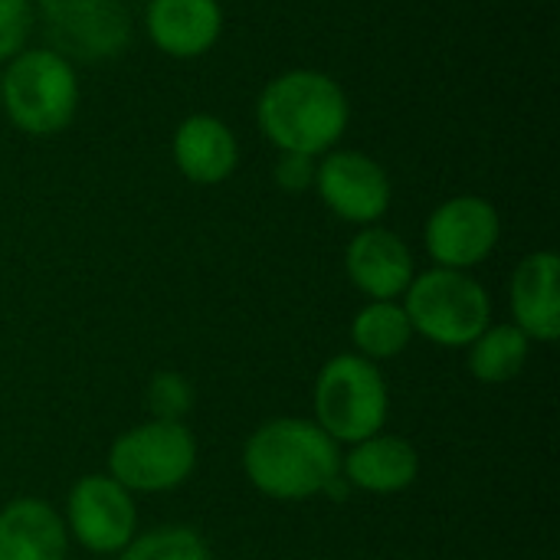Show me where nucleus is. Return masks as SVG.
<instances>
[{"label": "nucleus", "instance_id": "f257e3e1", "mask_svg": "<svg viewBox=\"0 0 560 560\" xmlns=\"http://www.w3.org/2000/svg\"><path fill=\"white\" fill-rule=\"evenodd\" d=\"M243 469L262 495L299 502L331 489L341 472V450L315 420L279 417L246 440Z\"/></svg>", "mask_w": 560, "mask_h": 560}, {"label": "nucleus", "instance_id": "f03ea898", "mask_svg": "<svg viewBox=\"0 0 560 560\" xmlns=\"http://www.w3.org/2000/svg\"><path fill=\"white\" fill-rule=\"evenodd\" d=\"M262 135L289 154H325L348 128L345 89L318 69H292L276 75L256 105Z\"/></svg>", "mask_w": 560, "mask_h": 560}, {"label": "nucleus", "instance_id": "7ed1b4c3", "mask_svg": "<svg viewBox=\"0 0 560 560\" xmlns=\"http://www.w3.org/2000/svg\"><path fill=\"white\" fill-rule=\"evenodd\" d=\"M0 105L10 121L36 138L59 135L79 108V79L69 59L52 49H23L0 72Z\"/></svg>", "mask_w": 560, "mask_h": 560}, {"label": "nucleus", "instance_id": "20e7f679", "mask_svg": "<svg viewBox=\"0 0 560 560\" xmlns=\"http://www.w3.org/2000/svg\"><path fill=\"white\" fill-rule=\"evenodd\" d=\"M410 328L443 348H469L492 318V302L482 282L463 269H430L413 276L404 292Z\"/></svg>", "mask_w": 560, "mask_h": 560}, {"label": "nucleus", "instance_id": "39448f33", "mask_svg": "<svg viewBox=\"0 0 560 560\" xmlns=\"http://www.w3.org/2000/svg\"><path fill=\"white\" fill-rule=\"evenodd\" d=\"M315 423L335 443H361L384 430L390 394L374 361L361 354L331 358L315 381Z\"/></svg>", "mask_w": 560, "mask_h": 560}, {"label": "nucleus", "instance_id": "423d86ee", "mask_svg": "<svg viewBox=\"0 0 560 560\" xmlns=\"http://www.w3.org/2000/svg\"><path fill=\"white\" fill-rule=\"evenodd\" d=\"M197 440L180 420H151L121 433L108 450V476L128 492H171L190 479Z\"/></svg>", "mask_w": 560, "mask_h": 560}, {"label": "nucleus", "instance_id": "0eeeda50", "mask_svg": "<svg viewBox=\"0 0 560 560\" xmlns=\"http://www.w3.org/2000/svg\"><path fill=\"white\" fill-rule=\"evenodd\" d=\"M39 13L62 59H112L131 39V16L121 0H39Z\"/></svg>", "mask_w": 560, "mask_h": 560}, {"label": "nucleus", "instance_id": "6e6552de", "mask_svg": "<svg viewBox=\"0 0 560 560\" xmlns=\"http://www.w3.org/2000/svg\"><path fill=\"white\" fill-rule=\"evenodd\" d=\"M66 532L92 555H115L138 535L131 492L112 476H82L66 502Z\"/></svg>", "mask_w": 560, "mask_h": 560}, {"label": "nucleus", "instance_id": "1a4fd4ad", "mask_svg": "<svg viewBox=\"0 0 560 560\" xmlns=\"http://www.w3.org/2000/svg\"><path fill=\"white\" fill-rule=\"evenodd\" d=\"M502 233L499 210L482 197H453L427 220V253L443 269H472L492 256Z\"/></svg>", "mask_w": 560, "mask_h": 560}, {"label": "nucleus", "instance_id": "9d476101", "mask_svg": "<svg viewBox=\"0 0 560 560\" xmlns=\"http://www.w3.org/2000/svg\"><path fill=\"white\" fill-rule=\"evenodd\" d=\"M322 200L348 223L371 226L390 207V177L364 151H335L315 167Z\"/></svg>", "mask_w": 560, "mask_h": 560}, {"label": "nucleus", "instance_id": "9b49d317", "mask_svg": "<svg viewBox=\"0 0 560 560\" xmlns=\"http://www.w3.org/2000/svg\"><path fill=\"white\" fill-rule=\"evenodd\" d=\"M345 269L348 279L374 302H394L413 282V256L407 243L384 226H364L348 243Z\"/></svg>", "mask_w": 560, "mask_h": 560}, {"label": "nucleus", "instance_id": "f8f14e48", "mask_svg": "<svg viewBox=\"0 0 560 560\" xmlns=\"http://www.w3.org/2000/svg\"><path fill=\"white\" fill-rule=\"evenodd\" d=\"M144 23L161 52L174 59H194L210 52L220 39L223 10L217 0H151Z\"/></svg>", "mask_w": 560, "mask_h": 560}, {"label": "nucleus", "instance_id": "ddd939ff", "mask_svg": "<svg viewBox=\"0 0 560 560\" xmlns=\"http://www.w3.org/2000/svg\"><path fill=\"white\" fill-rule=\"evenodd\" d=\"M512 315L535 341L560 338V259L558 253L541 249L518 262L512 276Z\"/></svg>", "mask_w": 560, "mask_h": 560}, {"label": "nucleus", "instance_id": "4468645a", "mask_svg": "<svg viewBox=\"0 0 560 560\" xmlns=\"http://www.w3.org/2000/svg\"><path fill=\"white\" fill-rule=\"evenodd\" d=\"M69 532L43 499H13L0 512V560H66Z\"/></svg>", "mask_w": 560, "mask_h": 560}, {"label": "nucleus", "instance_id": "2eb2a0df", "mask_svg": "<svg viewBox=\"0 0 560 560\" xmlns=\"http://www.w3.org/2000/svg\"><path fill=\"white\" fill-rule=\"evenodd\" d=\"M341 469L354 489L371 495H394L417 482L420 456L404 436L374 433L354 443L348 456H341Z\"/></svg>", "mask_w": 560, "mask_h": 560}, {"label": "nucleus", "instance_id": "dca6fc26", "mask_svg": "<svg viewBox=\"0 0 560 560\" xmlns=\"http://www.w3.org/2000/svg\"><path fill=\"white\" fill-rule=\"evenodd\" d=\"M236 138L226 121L213 115H190L174 131V161L194 184H220L236 171Z\"/></svg>", "mask_w": 560, "mask_h": 560}, {"label": "nucleus", "instance_id": "f3484780", "mask_svg": "<svg viewBox=\"0 0 560 560\" xmlns=\"http://www.w3.org/2000/svg\"><path fill=\"white\" fill-rule=\"evenodd\" d=\"M532 338L515 325H489L469 345V371L479 384H509L528 364Z\"/></svg>", "mask_w": 560, "mask_h": 560}, {"label": "nucleus", "instance_id": "a211bd4d", "mask_svg": "<svg viewBox=\"0 0 560 560\" xmlns=\"http://www.w3.org/2000/svg\"><path fill=\"white\" fill-rule=\"evenodd\" d=\"M413 338L410 318L397 302H371L351 322V341L361 358L368 361H390L397 358Z\"/></svg>", "mask_w": 560, "mask_h": 560}, {"label": "nucleus", "instance_id": "6ab92c4d", "mask_svg": "<svg viewBox=\"0 0 560 560\" xmlns=\"http://www.w3.org/2000/svg\"><path fill=\"white\" fill-rule=\"evenodd\" d=\"M121 560H210V551L194 528L167 525L135 535L131 545L121 551Z\"/></svg>", "mask_w": 560, "mask_h": 560}, {"label": "nucleus", "instance_id": "aec40b11", "mask_svg": "<svg viewBox=\"0 0 560 560\" xmlns=\"http://www.w3.org/2000/svg\"><path fill=\"white\" fill-rule=\"evenodd\" d=\"M33 33V3L30 0H0V59H13L26 49Z\"/></svg>", "mask_w": 560, "mask_h": 560}, {"label": "nucleus", "instance_id": "412c9836", "mask_svg": "<svg viewBox=\"0 0 560 560\" xmlns=\"http://www.w3.org/2000/svg\"><path fill=\"white\" fill-rule=\"evenodd\" d=\"M190 404V390L184 384V377L177 374H158L151 384V407L158 413V420H180V413Z\"/></svg>", "mask_w": 560, "mask_h": 560}, {"label": "nucleus", "instance_id": "4be33fe9", "mask_svg": "<svg viewBox=\"0 0 560 560\" xmlns=\"http://www.w3.org/2000/svg\"><path fill=\"white\" fill-rule=\"evenodd\" d=\"M315 167H318V164H315V158L282 151V158H279V164H276V180H279V187H282V190L299 194V190L315 187Z\"/></svg>", "mask_w": 560, "mask_h": 560}]
</instances>
